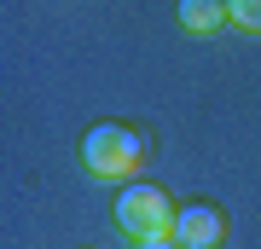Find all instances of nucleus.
<instances>
[{
  "label": "nucleus",
  "mask_w": 261,
  "mask_h": 249,
  "mask_svg": "<svg viewBox=\"0 0 261 249\" xmlns=\"http://www.w3.org/2000/svg\"><path fill=\"white\" fill-rule=\"evenodd\" d=\"M82 162L105 185H134V174L145 168V139L134 128H122V122H93L82 139Z\"/></svg>",
  "instance_id": "obj_1"
},
{
  "label": "nucleus",
  "mask_w": 261,
  "mask_h": 249,
  "mask_svg": "<svg viewBox=\"0 0 261 249\" xmlns=\"http://www.w3.org/2000/svg\"><path fill=\"white\" fill-rule=\"evenodd\" d=\"M174 203H168V191L157 180H134V185H122V197H116V226L128 232L134 243H145V238H168L174 232Z\"/></svg>",
  "instance_id": "obj_2"
},
{
  "label": "nucleus",
  "mask_w": 261,
  "mask_h": 249,
  "mask_svg": "<svg viewBox=\"0 0 261 249\" xmlns=\"http://www.w3.org/2000/svg\"><path fill=\"white\" fill-rule=\"evenodd\" d=\"M174 243L180 249H221L226 243V214L215 203H186L174 214Z\"/></svg>",
  "instance_id": "obj_3"
},
{
  "label": "nucleus",
  "mask_w": 261,
  "mask_h": 249,
  "mask_svg": "<svg viewBox=\"0 0 261 249\" xmlns=\"http://www.w3.org/2000/svg\"><path fill=\"white\" fill-rule=\"evenodd\" d=\"M226 18H232V12H226V6H215V0H186V6H180V23H186V29H197V35L221 29Z\"/></svg>",
  "instance_id": "obj_4"
},
{
  "label": "nucleus",
  "mask_w": 261,
  "mask_h": 249,
  "mask_svg": "<svg viewBox=\"0 0 261 249\" xmlns=\"http://www.w3.org/2000/svg\"><path fill=\"white\" fill-rule=\"evenodd\" d=\"M226 12H232L238 29H261V0H238V6H226Z\"/></svg>",
  "instance_id": "obj_5"
},
{
  "label": "nucleus",
  "mask_w": 261,
  "mask_h": 249,
  "mask_svg": "<svg viewBox=\"0 0 261 249\" xmlns=\"http://www.w3.org/2000/svg\"><path fill=\"white\" fill-rule=\"evenodd\" d=\"M134 249H180V243H174V232H168V238H145V243H134Z\"/></svg>",
  "instance_id": "obj_6"
}]
</instances>
